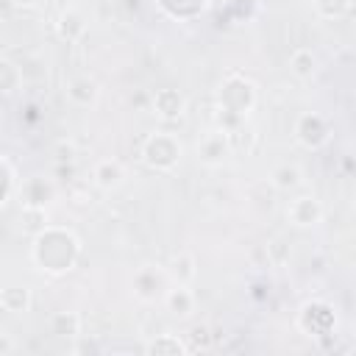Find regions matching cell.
I'll return each mask as SVG.
<instances>
[{
	"instance_id": "7a4b0ae2",
	"label": "cell",
	"mask_w": 356,
	"mask_h": 356,
	"mask_svg": "<svg viewBox=\"0 0 356 356\" xmlns=\"http://www.w3.org/2000/svg\"><path fill=\"white\" fill-rule=\"evenodd\" d=\"M145 161L153 167V170H172L181 159V142L167 134V131H159L153 134L147 142H145V150H142Z\"/></svg>"
},
{
	"instance_id": "5b68a950",
	"label": "cell",
	"mask_w": 356,
	"mask_h": 356,
	"mask_svg": "<svg viewBox=\"0 0 356 356\" xmlns=\"http://www.w3.org/2000/svg\"><path fill=\"white\" fill-rule=\"evenodd\" d=\"M225 153H228V136H225V131H211V134H206V136L197 142V156H200L206 164L222 161Z\"/></svg>"
},
{
	"instance_id": "7c38bea8",
	"label": "cell",
	"mask_w": 356,
	"mask_h": 356,
	"mask_svg": "<svg viewBox=\"0 0 356 356\" xmlns=\"http://www.w3.org/2000/svg\"><path fill=\"white\" fill-rule=\"evenodd\" d=\"M289 70L298 78H312V72H314V56H312V50H295L292 58H289Z\"/></svg>"
},
{
	"instance_id": "ffe728a7",
	"label": "cell",
	"mask_w": 356,
	"mask_h": 356,
	"mask_svg": "<svg viewBox=\"0 0 356 356\" xmlns=\"http://www.w3.org/2000/svg\"><path fill=\"white\" fill-rule=\"evenodd\" d=\"M11 3H14V6H36L39 0H11Z\"/></svg>"
},
{
	"instance_id": "6da1fadb",
	"label": "cell",
	"mask_w": 356,
	"mask_h": 356,
	"mask_svg": "<svg viewBox=\"0 0 356 356\" xmlns=\"http://www.w3.org/2000/svg\"><path fill=\"white\" fill-rule=\"evenodd\" d=\"M31 256L39 264V270H44V273H64V270L72 267V261L78 256V239L70 231L44 228L36 236Z\"/></svg>"
},
{
	"instance_id": "9a60e30c",
	"label": "cell",
	"mask_w": 356,
	"mask_h": 356,
	"mask_svg": "<svg viewBox=\"0 0 356 356\" xmlns=\"http://www.w3.org/2000/svg\"><path fill=\"white\" fill-rule=\"evenodd\" d=\"M0 170H3V203H8V197H11V192H14V186H17V172H14V164H11V159H3L0 161Z\"/></svg>"
},
{
	"instance_id": "30bf717a",
	"label": "cell",
	"mask_w": 356,
	"mask_h": 356,
	"mask_svg": "<svg viewBox=\"0 0 356 356\" xmlns=\"http://www.w3.org/2000/svg\"><path fill=\"white\" fill-rule=\"evenodd\" d=\"M0 303H3V309H6V312L19 314V312H25V309H28V289H19V286H8V289H3Z\"/></svg>"
},
{
	"instance_id": "8992f818",
	"label": "cell",
	"mask_w": 356,
	"mask_h": 356,
	"mask_svg": "<svg viewBox=\"0 0 356 356\" xmlns=\"http://www.w3.org/2000/svg\"><path fill=\"white\" fill-rule=\"evenodd\" d=\"M153 106H156V111H159L164 120H175V117H181L184 108H186L184 97H181L175 89H159L156 97H153Z\"/></svg>"
},
{
	"instance_id": "3957f363",
	"label": "cell",
	"mask_w": 356,
	"mask_h": 356,
	"mask_svg": "<svg viewBox=\"0 0 356 356\" xmlns=\"http://www.w3.org/2000/svg\"><path fill=\"white\" fill-rule=\"evenodd\" d=\"M295 136L303 147H320V145L328 142L331 131H328V122L320 114H303L295 125Z\"/></svg>"
},
{
	"instance_id": "8fae6325",
	"label": "cell",
	"mask_w": 356,
	"mask_h": 356,
	"mask_svg": "<svg viewBox=\"0 0 356 356\" xmlns=\"http://www.w3.org/2000/svg\"><path fill=\"white\" fill-rule=\"evenodd\" d=\"M273 186L275 189H295L300 184V170L298 167H289V164H281L273 170Z\"/></svg>"
},
{
	"instance_id": "5bb4252c",
	"label": "cell",
	"mask_w": 356,
	"mask_h": 356,
	"mask_svg": "<svg viewBox=\"0 0 356 356\" xmlns=\"http://www.w3.org/2000/svg\"><path fill=\"white\" fill-rule=\"evenodd\" d=\"M170 273L175 275V281H178V284H186V281H192V278H195V259H192L189 253H181V256H175V259H172V267H170Z\"/></svg>"
},
{
	"instance_id": "52a82bcc",
	"label": "cell",
	"mask_w": 356,
	"mask_h": 356,
	"mask_svg": "<svg viewBox=\"0 0 356 356\" xmlns=\"http://www.w3.org/2000/svg\"><path fill=\"white\" fill-rule=\"evenodd\" d=\"M164 300H167V309H170L172 314H181V317H186V314L192 312V306H195V295H192L184 284L172 286V289L164 295Z\"/></svg>"
},
{
	"instance_id": "e0dca14e",
	"label": "cell",
	"mask_w": 356,
	"mask_h": 356,
	"mask_svg": "<svg viewBox=\"0 0 356 356\" xmlns=\"http://www.w3.org/2000/svg\"><path fill=\"white\" fill-rule=\"evenodd\" d=\"M53 331L67 337V334H78V317L75 314H56L53 317Z\"/></svg>"
},
{
	"instance_id": "ba28073f",
	"label": "cell",
	"mask_w": 356,
	"mask_h": 356,
	"mask_svg": "<svg viewBox=\"0 0 356 356\" xmlns=\"http://www.w3.org/2000/svg\"><path fill=\"white\" fill-rule=\"evenodd\" d=\"M67 95H70L72 103H78V106H89V103L97 100V83L89 81V78H75V81L67 86Z\"/></svg>"
},
{
	"instance_id": "9c48e42d",
	"label": "cell",
	"mask_w": 356,
	"mask_h": 356,
	"mask_svg": "<svg viewBox=\"0 0 356 356\" xmlns=\"http://www.w3.org/2000/svg\"><path fill=\"white\" fill-rule=\"evenodd\" d=\"M95 181H97V186H103V189H114V186L122 181V164H120V161H111V159L100 161V164L95 167Z\"/></svg>"
},
{
	"instance_id": "ac0fdd59",
	"label": "cell",
	"mask_w": 356,
	"mask_h": 356,
	"mask_svg": "<svg viewBox=\"0 0 356 356\" xmlns=\"http://www.w3.org/2000/svg\"><path fill=\"white\" fill-rule=\"evenodd\" d=\"M164 350H170V353H184L186 348H184V342H178L175 337H161V339H156L153 345H147V353H164Z\"/></svg>"
},
{
	"instance_id": "d6986e66",
	"label": "cell",
	"mask_w": 356,
	"mask_h": 356,
	"mask_svg": "<svg viewBox=\"0 0 356 356\" xmlns=\"http://www.w3.org/2000/svg\"><path fill=\"white\" fill-rule=\"evenodd\" d=\"M0 72H3V92H6V95H11V92H14V86H17L14 75H19V70H17L11 61H3V64H0Z\"/></svg>"
},
{
	"instance_id": "2e32d148",
	"label": "cell",
	"mask_w": 356,
	"mask_h": 356,
	"mask_svg": "<svg viewBox=\"0 0 356 356\" xmlns=\"http://www.w3.org/2000/svg\"><path fill=\"white\" fill-rule=\"evenodd\" d=\"M350 8V0H317V11L323 17H342Z\"/></svg>"
},
{
	"instance_id": "277c9868",
	"label": "cell",
	"mask_w": 356,
	"mask_h": 356,
	"mask_svg": "<svg viewBox=\"0 0 356 356\" xmlns=\"http://www.w3.org/2000/svg\"><path fill=\"white\" fill-rule=\"evenodd\" d=\"M286 217H289L298 228H309V225H317V222H320V217H323V206H320L314 197L303 195V197H295V200L289 203Z\"/></svg>"
},
{
	"instance_id": "4fadbf2b",
	"label": "cell",
	"mask_w": 356,
	"mask_h": 356,
	"mask_svg": "<svg viewBox=\"0 0 356 356\" xmlns=\"http://www.w3.org/2000/svg\"><path fill=\"white\" fill-rule=\"evenodd\" d=\"M58 33H61L64 39H78V36L83 33V19H81V14H78V11L61 14V19H58Z\"/></svg>"
}]
</instances>
